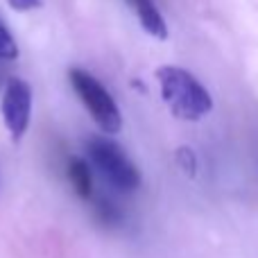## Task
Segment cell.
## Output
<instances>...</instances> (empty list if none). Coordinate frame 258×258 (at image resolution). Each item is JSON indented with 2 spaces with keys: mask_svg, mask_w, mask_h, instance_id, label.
I'll use <instances>...</instances> for the list:
<instances>
[{
  "mask_svg": "<svg viewBox=\"0 0 258 258\" xmlns=\"http://www.w3.org/2000/svg\"><path fill=\"white\" fill-rule=\"evenodd\" d=\"M161 86V98L168 104L170 113L179 120H202L213 109V98L195 75L179 66H161L156 71Z\"/></svg>",
  "mask_w": 258,
  "mask_h": 258,
  "instance_id": "1",
  "label": "cell"
},
{
  "mask_svg": "<svg viewBox=\"0 0 258 258\" xmlns=\"http://www.w3.org/2000/svg\"><path fill=\"white\" fill-rule=\"evenodd\" d=\"M68 80H71L75 93L80 95V100L84 102L86 111L93 116V120L100 125V129L107 134H118L122 127V116L120 109H118L113 95L95 80L91 73L82 71V68H73L68 73Z\"/></svg>",
  "mask_w": 258,
  "mask_h": 258,
  "instance_id": "2",
  "label": "cell"
},
{
  "mask_svg": "<svg viewBox=\"0 0 258 258\" xmlns=\"http://www.w3.org/2000/svg\"><path fill=\"white\" fill-rule=\"evenodd\" d=\"M89 156L98 170L109 179V183L118 188V190H125V192H132V190H138L141 186V172L138 168L129 161V156L125 154L120 145H116L113 141H107V138H91L89 145Z\"/></svg>",
  "mask_w": 258,
  "mask_h": 258,
  "instance_id": "3",
  "label": "cell"
},
{
  "mask_svg": "<svg viewBox=\"0 0 258 258\" xmlns=\"http://www.w3.org/2000/svg\"><path fill=\"white\" fill-rule=\"evenodd\" d=\"M32 116V89L21 77H9L3 95V118L12 141H21Z\"/></svg>",
  "mask_w": 258,
  "mask_h": 258,
  "instance_id": "4",
  "label": "cell"
},
{
  "mask_svg": "<svg viewBox=\"0 0 258 258\" xmlns=\"http://www.w3.org/2000/svg\"><path fill=\"white\" fill-rule=\"evenodd\" d=\"M132 5V9L136 12L138 23L143 25V30L147 34L156 36V39H165L168 36V25H165L163 14L159 12V7L154 5V0H127Z\"/></svg>",
  "mask_w": 258,
  "mask_h": 258,
  "instance_id": "5",
  "label": "cell"
},
{
  "mask_svg": "<svg viewBox=\"0 0 258 258\" xmlns=\"http://www.w3.org/2000/svg\"><path fill=\"white\" fill-rule=\"evenodd\" d=\"M68 177H71V183L77 195H80L82 200H91V195H93V179H91L89 163L77 159V156H73V159L68 161Z\"/></svg>",
  "mask_w": 258,
  "mask_h": 258,
  "instance_id": "6",
  "label": "cell"
},
{
  "mask_svg": "<svg viewBox=\"0 0 258 258\" xmlns=\"http://www.w3.org/2000/svg\"><path fill=\"white\" fill-rule=\"evenodd\" d=\"M16 57H18V45H16V41H14L9 27L5 25L3 18H0V59L12 61V59H16Z\"/></svg>",
  "mask_w": 258,
  "mask_h": 258,
  "instance_id": "7",
  "label": "cell"
},
{
  "mask_svg": "<svg viewBox=\"0 0 258 258\" xmlns=\"http://www.w3.org/2000/svg\"><path fill=\"white\" fill-rule=\"evenodd\" d=\"M177 161L188 174H195L197 159H195V152H192L190 147H181V150H177Z\"/></svg>",
  "mask_w": 258,
  "mask_h": 258,
  "instance_id": "8",
  "label": "cell"
},
{
  "mask_svg": "<svg viewBox=\"0 0 258 258\" xmlns=\"http://www.w3.org/2000/svg\"><path fill=\"white\" fill-rule=\"evenodd\" d=\"M7 3L16 12H32V9L41 7V0H7Z\"/></svg>",
  "mask_w": 258,
  "mask_h": 258,
  "instance_id": "9",
  "label": "cell"
}]
</instances>
